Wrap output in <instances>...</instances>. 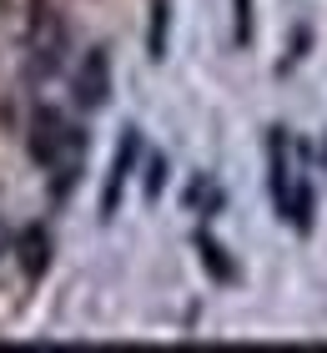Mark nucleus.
I'll list each match as a JSON object with an SVG mask.
<instances>
[{"instance_id": "f257e3e1", "label": "nucleus", "mask_w": 327, "mask_h": 353, "mask_svg": "<svg viewBox=\"0 0 327 353\" xmlns=\"http://www.w3.org/2000/svg\"><path fill=\"white\" fill-rule=\"evenodd\" d=\"M292 157H297L292 132L287 126H272L267 132V187H272V202L297 232H307L313 228V187H307V176H297Z\"/></svg>"}, {"instance_id": "f03ea898", "label": "nucleus", "mask_w": 327, "mask_h": 353, "mask_svg": "<svg viewBox=\"0 0 327 353\" xmlns=\"http://www.w3.org/2000/svg\"><path fill=\"white\" fill-rule=\"evenodd\" d=\"M30 157L71 182L81 167V132L65 117H56V111H36V121H30Z\"/></svg>"}, {"instance_id": "7ed1b4c3", "label": "nucleus", "mask_w": 327, "mask_h": 353, "mask_svg": "<svg viewBox=\"0 0 327 353\" xmlns=\"http://www.w3.org/2000/svg\"><path fill=\"white\" fill-rule=\"evenodd\" d=\"M136 157H141V141H136V132H126L121 147H116V162H111L106 192H101V217H111V212L121 207V192H126V182H131V167H136Z\"/></svg>"}, {"instance_id": "20e7f679", "label": "nucleus", "mask_w": 327, "mask_h": 353, "mask_svg": "<svg viewBox=\"0 0 327 353\" xmlns=\"http://www.w3.org/2000/svg\"><path fill=\"white\" fill-rule=\"evenodd\" d=\"M76 96H81V106H101L106 96H111V61H106V51H91L86 61H81Z\"/></svg>"}, {"instance_id": "39448f33", "label": "nucleus", "mask_w": 327, "mask_h": 353, "mask_svg": "<svg viewBox=\"0 0 327 353\" xmlns=\"http://www.w3.org/2000/svg\"><path fill=\"white\" fill-rule=\"evenodd\" d=\"M167 21H171V0H151V56H167Z\"/></svg>"}, {"instance_id": "423d86ee", "label": "nucleus", "mask_w": 327, "mask_h": 353, "mask_svg": "<svg viewBox=\"0 0 327 353\" xmlns=\"http://www.w3.org/2000/svg\"><path fill=\"white\" fill-rule=\"evenodd\" d=\"M232 36L237 46H252V0H232Z\"/></svg>"}, {"instance_id": "0eeeda50", "label": "nucleus", "mask_w": 327, "mask_h": 353, "mask_svg": "<svg viewBox=\"0 0 327 353\" xmlns=\"http://www.w3.org/2000/svg\"><path fill=\"white\" fill-rule=\"evenodd\" d=\"M202 263L211 268V278H232V263H222V248L202 237Z\"/></svg>"}, {"instance_id": "6e6552de", "label": "nucleus", "mask_w": 327, "mask_h": 353, "mask_svg": "<svg viewBox=\"0 0 327 353\" xmlns=\"http://www.w3.org/2000/svg\"><path fill=\"white\" fill-rule=\"evenodd\" d=\"M25 248H30V272L45 268V232H25Z\"/></svg>"}, {"instance_id": "1a4fd4ad", "label": "nucleus", "mask_w": 327, "mask_h": 353, "mask_svg": "<svg viewBox=\"0 0 327 353\" xmlns=\"http://www.w3.org/2000/svg\"><path fill=\"white\" fill-rule=\"evenodd\" d=\"M161 182H167V162H161V157H151V176H146V192H161Z\"/></svg>"}, {"instance_id": "9d476101", "label": "nucleus", "mask_w": 327, "mask_h": 353, "mask_svg": "<svg viewBox=\"0 0 327 353\" xmlns=\"http://www.w3.org/2000/svg\"><path fill=\"white\" fill-rule=\"evenodd\" d=\"M0 243H6V237H0Z\"/></svg>"}]
</instances>
